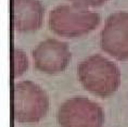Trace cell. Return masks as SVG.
<instances>
[{
	"mask_svg": "<svg viewBox=\"0 0 128 127\" xmlns=\"http://www.w3.org/2000/svg\"><path fill=\"white\" fill-rule=\"evenodd\" d=\"M77 75L86 90L101 98L111 97L120 85V68L100 54L90 56L79 63Z\"/></svg>",
	"mask_w": 128,
	"mask_h": 127,
	"instance_id": "obj_1",
	"label": "cell"
},
{
	"mask_svg": "<svg viewBox=\"0 0 128 127\" xmlns=\"http://www.w3.org/2000/svg\"><path fill=\"white\" fill-rule=\"evenodd\" d=\"M97 12L77 4L59 6L49 13V28L61 37L77 38L90 33L100 24Z\"/></svg>",
	"mask_w": 128,
	"mask_h": 127,
	"instance_id": "obj_2",
	"label": "cell"
},
{
	"mask_svg": "<svg viewBox=\"0 0 128 127\" xmlns=\"http://www.w3.org/2000/svg\"><path fill=\"white\" fill-rule=\"evenodd\" d=\"M49 110V98L39 85L30 80L16 82L13 88V112L20 123H37Z\"/></svg>",
	"mask_w": 128,
	"mask_h": 127,
	"instance_id": "obj_3",
	"label": "cell"
},
{
	"mask_svg": "<svg viewBox=\"0 0 128 127\" xmlns=\"http://www.w3.org/2000/svg\"><path fill=\"white\" fill-rule=\"evenodd\" d=\"M61 127H102L104 112L98 103L82 97L68 99L58 112Z\"/></svg>",
	"mask_w": 128,
	"mask_h": 127,
	"instance_id": "obj_4",
	"label": "cell"
},
{
	"mask_svg": "<svg viewBox=\"0 0 128 127\" xmlns=\"http://www.w3.org/2000/svg\"><path fill=\"white\" fill-rule=\"evenodd\" d=\"M72 59L68 45L54 38L41 41L33 50L35 68L46 74H58L68 66Z\"/></svg>",
	"mask_w": 128,
	"mask_h": 127,
	"instance_id": "obj_5",
	"label": "cell"
},
{
	"mask_svg": "<svg viewBox=\"0 0 128 127\" xmlns=\"http://www.w3.org/2000/svg\"><path fill=\"white\" fill-rule=\"evenodd\" d=\"M101 47L115 59L128 60V12H115L108 18L101 32Z\"/></svg>",
	"mask_w": 128,
	"mask_h": 127,
	"instance_id": "obj_6",
	"label": "cell"
},
{
	"mask_svg": "<svg viewBox=\"0 0 128 127\" xmlns=\"http://www.w3.org/2000/svg\"><path fill=\"white\" fill-rule=\"evenodd\" d=\"M13 22L18 32H34L42 25L44 7L39 0H12Z\"/></svg>",
	"mask_w": 128,
	"mask_h": 127,
	"instance_id": "obj_7",
	"label": "cell"
},
{
	"mask_svg": "<svg viewBox=\"0 0 128 127\" xmlns=\"http://www.w3.org/2000/svg\"><path fill=\"white\" fill-rule=\"evenodd\" d=\"M13 63H14V68H13L14 78H18V76L23 75L28 68V59H27L26 53L18 48H14Z\"/></svg>",
	"mask_w": 128,
	"mask_h": 127,
	"instance_id": "obj_8",
	"label": "cell"
},
{
	"mask_svg": "<svg viewBox=\"0 0 128 127\" xmlns=\"http://www.w3.org/2000/svg\"><path fill=\"white\" fill-rule=\"evenodd\" d=\"M74 2V4L80 6V7H99L108 1V0H70Z\"/></svg>",
	"mask_w": 128,
	"mask_h": 127,
	"instance_id": "obj_9",
	"label": "cell"
}]
</instances>
